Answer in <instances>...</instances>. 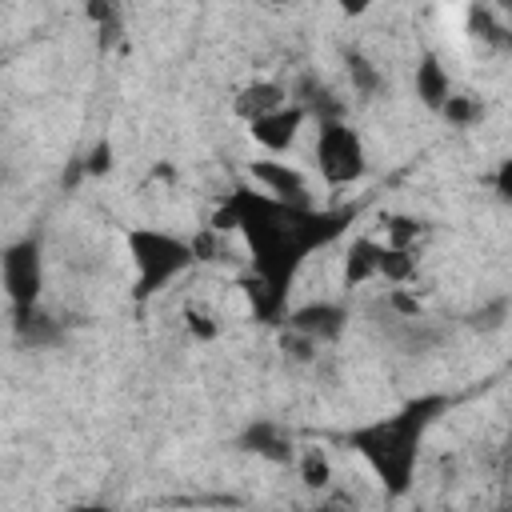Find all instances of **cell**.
I'll use <instances>...</instances> for the list:
<instances>
[{
  "mask_svg": "<svg viewBox=\"0 0 512 512\" xmlns=\"http://www.w3.org/2000/svg\"><path fill=\"white\" fill-rule=\"evenodd\" d=\"M316 168H320V180L332 188H348V184L364 180L368 152H364L360 132L344 116L316 124Z\"/></svg>",
  "mask_w": 512,
  "mask_h": 512,
  "instance_id": "cell-5",
  "label": "cell"
},
{
  "mask_svg": "<svg viewBox=\"0 0 512 512\" xmlns=\"http://www.w3.org/2000/svg\"><path fill=\"white\" fill-rule=\"evenodd\" d=\"M344 68H348L352 88H356L364 100H372V96H380V92H384V72H380L364 52L348 48V52H344Z\"/></svg>",
  "mask_w": 512,
  "mask_h": 512,
  "instance_id": "cell-15",
  "label": "cell"
},
{
  "mask_svg": "<svg viewBox=\"0 0 512 512\" xmlns=\"http://www.w3.org/2000/svg\"><path fill=\"white\" fill-rule=\"evenodd\" d=\"M244 172H248V184H252L256 192H264L268 200H276V204H288V208H308V204H316L308 176H304L296 164L280 160V156L248 160Z\"/></svg>",
  "mask_w": 512,
  "mask_h": 512,
  "instance_id": "cell-6",
  "label": "cell"
},
{
  "mask_svg": "<svg viewBox=\"0 0 512 512\" xmlns=\"http://www.w3.org/2000/svg\"><path fill=\"white\" fill-rule=\"evenodd\" d=\"M188 248H192V260H196V264H208V260L220 256V232L204 228V232H196V236L188 240Z\"/></svg>",
  "mask_w": 512,
  "mask_h": 512,
  "instance_id": "cell-25",
  "label": "cell"
},
{
  "mask_svg": "<svg viewBox=\"0 0 512 512\" xmlns=\"http://www.w3.org/2000/svg\"><path fill=\"white\" fill-rule=\"evenodd\" d=\"M72 512H116L112 504H100V500H88V504H76Z\"/></svg>",
  "mask_w": 512,
  "mask_h": 512,
  "instance_id": "cell-27",
  "label": "cell"
},
{
  "mask_svg": "<svg viewBox=\"0 0 512 512\" xmlns=\"http://www.w3.org/2000/svg\"><path fill=\"white\" fill-rule=\"evenodd\" d=\"M348 320H352V312L340 300H308V304L288 308L280 324H284V332L308 336L312 344H332L348 332Z\"/></svg>",
  "mask_w": 512,
  "mask_h": 512,
  "instance_id": "cell-7",
  "label": "cell"
},
{
  "mask_svg": "<svg viewBox=\"0 0 512 512\" xmlns=\"http://www.w3.org/2000/svg\"><path fill=\"white\" fill-rule=\"evenodd\" d=\"M352 220H356L352 204H340V208H316V204L288 208V204L268 200L252 184H236L228 192V200L212 212L208 228L244 236V248L252 256V276L264 284L272 304L280 312H288V292H292L304 260L316 248H328L336 236H344Z\"/></svg>",
  "mask_w": 512,
  "mask_h": 512,
  "instance_id": "cell-1",
  "label": "cell"
},
{
  "mask_svg": "<svg viewBox=\"0 0 512 512\" xmlns=\"http://www.w3.org/2000/svg\"><path fill=\"white\" fill-rule=\"evenodd\" d=\"M124 248H128V260L136 268V288H132L136 300L156 296L160 288H168L176 276H184L196 264L184 236H172V232L148 228V224L128 228L124 232Z\"/></svg>",
  "mask_w": 512,
  "mask_h": 512,
  "instance_id": "cell-3",
  "label": "cell"
},
{
  "mask_svg": "<svg viewBox=\"0 0 512 512\" xmlns=\"http://www.w3.org/2000/svg\"><path fill=\"white\" fill-rule=\"evenodd\" d=\"M496 196L512 200V160H500V168H496Z\"/></svg>",
  "mask_w": 512,
  "mask_h": 512,
  "instance_id": "cell-26",
  "label": "cell"
},
{
  "mask_svg": "<svg viewBox=\"0 0 512 512\" xmlns=\"http://www.w3.org/2000/svg\"><path fill=\"white\" fill-rule=\"evenodd\" d=\"M288 104V88L280 84V80H248L236 96H232V112L248 124V120H256V116H268V112H276V108H284Z\"/></svg>",
  "mask_w": 512,
  "mask_h": 512,
  "instance_id": "cell-11",
  "label": "cell"
},
{
  "mask_svg": "<svg viewBox=\"0 0 512 512\" xmlns=\"http://www.w3.org/2000/svg\"><path fill=\"white\" fill-rule=\"evenodd\" d=\"M316 348H320V344H312L308 336H296V332H284V336H280V352H284L288 360H296V364L316 360Z\"/></svg>",
  "mask_w": 512,
  "mask_h": 512,
  "instance_id": "cell-24",
  "label": "cell"
},
{
  "mask_svg": "<svg viewBox=\"0 0 512 512\" xmlns=\"http://www.w3.org/2000/svg\"><path fill=\"white\" fill-rule=\"evenodd\" d=\"M440 116L452 124V128H468V124H476L480 116H484V104L480 100H472V96H448L444 100V108H440Z\"/></svg>",
  "mask_w": 512,
  "mask_h": 512,
  "instance_id": "cell-18",
  "label": "cell"
},
{
  "mask_svg": "<svg viewBox=\"0 0 512 512\" xmlns=\"http://www.w3.org/2000/svg\"><path fill=\"white\" fill-rule=\"evenodd\" d=\"M448 408V396H416L404 408H396L384 420H368L356 424L348 432V448L372 468V476L380 480V488L388 496H408L416 484V464H420V444L424 432L432 428V420Z\"/></svg>",
  "mask_w": 512,
  "mask_h": 512,
  "instance_id": "cell-2",
  "label": "cell"
},
{
  "mask_svg": "<svg viewBox=\"0 0 512 512\" xmlns=\"http://www.w3.org/2000/svg\"><path fill=\"white\" fill-rule=\"evenodd\" d=\"M376 252H380V240L376 236H356L344 252V264H340V284L344 288H360L368 280H376Z\"/></svg>",
  "mask_w": 512,
  "mask_h": 512,
  "instance_id": "cell-13",
  "label": "cell"
},
{
  "mask_svg": "<svg viewBox=\"0 0 512 512\" xmlns=\"http://www.w3.org/2000/svg\"><path fill=\"white\" fill-rule=\"evenodd\" d=\"M308 124V112L300 108V104H284V108H276V112H268V116H256V120H248V136H252V144L256 148H264L268 156H284L292 144H296V136H300V128Z\"/></svg>",
  "mask_w": 512,
  "mask_h": 512,
  "instance_id": "cell-8",
  "label": "cell"
},
{
  "mask_svg": "<svg viewBox=\"0 0 512 512\" xmlns=\"http://www.w3.org/2000/svg\"><path fill=\"white\" fill-rule=\"evenodd\" d=\"M504 320H508V296H496L492 304H484V308L472 316V328L496 332V328H504Z\"/></svg>",
  "mask_w": 512,
  "mask_h": 512,
  "instance_id": "cell-23",
  "label": "cell"
},
{
  "mask_svg": "<svg viewBox=\"0 0 512 512\" xmlns=\"http://www.w3.org/2000/svg\"><path fill=\"white\" fill-rule=\"evenodd\" d=\"M468 24L476 28V36H484L488 44H508V36H504V28L500 24H492V8H468Z\"/></svg>",
  "mask_w": 512,
  "mask_h": 512,
  "instance_id": "cell-20",
  "label": "cell"
},
{
  "mask_svg": "<svg viewBox=\"0 0 512 512\" xmlns=\"http://www.w3.org/2000/svg\"><path fill=\"white\" fill-rule=\"evenodd\" d=\"M412 88H416V100H420L428 112H440V108H444V100L452 96V76H448V68L440 64L436 52H420L416 72H412Z\"/></svg>",
  "mask_w": 512,
  "mask_h": 512,
  "instance_id": "cell-10",
  "label": "cell"
},
{
  "mask_svg": "<svg viewBox=\"0 0 512 512\" xmlns=\"http://www.w3.org/2000/svg\"><path fill=\"white\" fill-rule=\"evenodd\" d=\"M0 288L12 304V316H24L40 308L44 292V244L36 232L16 236L12 244L0 248Z\"/></svg>",
  "mask_w": 512,
  "mask_h": 512,
  "instance_id": "cell-4",
  "label": "cell"
},
{
  "mask_svg": "<svg viewBox=\"0 0 512 512\" xmlns=\"http://www.w3.org/2000/svg\"><path fill=\"white\" fill-rule=\"evenodd\" d=\"M236 448L260 456V460H268V464H280V468L296 460L292 432H288L284 424H276V420H248V424L240 428V436H236Z\"/></svg>",
  "mask_w": 512,
  "mask_h": 512,
  "instance_id": "cell-9",
  "label": "cell"
},
{
  "mask_svg": "<svg viewBox=\"0 0 512 512\" xmlns=\"http://www.w3.org/2000/svg\"><path fill=\"white\" fill-rule=\"evenodd\" d=\"M112 164H116L112 144H108V140H96V144L88 148V156H84V176H108Z\"/></svg>",
  "mask_w": 512,
  "mask_h": 512,
  "instance_id": "cell-21",
  "label": "cell"
},
{
  "mask_svg": "<svg viewBox=\"0 0 512 512\" xmlns=\"http://www.w3.org/2000/svg\"><path fill=\"white\" fill-rule=\"evenodd\" d=\"M296 468H300L304 488H312V492H324V488L332 484V460H328V452H324L320 444L304 448V452L296 456Z\"/></svg>",
  "mask_w": 512,
  "mask_h": 512,
  "instance_id": "cell-17",
  "label": "cell"
},
{
  "mask_svg": "<svg viewBox=\"0 0 512 512\" xmlns=\"http://www.w3.org/2000/svg\"><path fill=\"white\" fill-rule=\"evenodd\" d=\"M304 512H336L332 504H320V508H304Z\"/></svg>",
  "mask_w": 512,
  "mask_h": 512,
  "instance_id": "cell-28",
  "label": "cell"
},
{
  "mask_svg": "<svg viewBox=\"0 0 512 512\" xmlns=\"http://www.w3.org/2000/svg\"><path fill=\"white\" fill-rule=\"evenodd\" d=\"M12 336L20 348H32V352H44V348H56L64 344V324L44 312V308H32L24 316H12Z\"/></svg>",
  "mask_w": 512,
  "mask_h": 512,
  "instance_id": "cell-12",
  "label": "cell"
},
{
  "mask_svg": "<svg viewBox=\"0 0 512 512\" xmlns=\"http://www.w3.org/2000/svg\"><path fill=\"white\" fill-rule=\"evenodd\" d=\"M380 224H384V244L388 248H416V240L428 232V224L412 212H388V216H380Z\"/></svg>",
  "mask_w": 512,
  "mask_h": 512,
  "instance_id": "cell-16",
  "label": "cell"
},
{
  "mask_svg": "<svg viewBox=\"0 0 512 512\" xmlns=\"http://www.w3.org/2000/svg\"><path fill=\"white\" fill-rule=\"evenodd\" d=\"M416 272H420L416 248H388V244H380V252H376V276L380 280L404 288L408 280H416Z\"/></svg>",
  "mask_w": 512,
  "mask_h": 512,
  "instance_id": "cell-14",
  "label": "cell"
},
{
  "mask_svg": "<svg viewBox=\"0 0 512 512\" xmlns=\"http://www.w3.org/2000/svg\"><path fill=\"white\" fill-rule=\"evenodd\" d=\"M184 328H188V336L192 340H204V344H212L216 336H220V324L212 320V312H204V308H184Z\"/></svg>",
  "mask_w": 512,
  "mask_h": 512,
  "instance_id": "cell-19",
  "label": "cell"
},
{
  "mask_svg": "<svg viewBox=\"0 0 512 512\" xmlns=\"http://www.w3.org/2000/svg\"><path fill=\"white\" fill-rule=\"evenodd\" d=\"M388 308L396 312V320H408V324H416V320L424 316L420 296H412V292H404V288H392V292H388Z\"/></svg>",
  "mask_w": 512,
  "mask_h": 512,
  "instance_id": "cell-22",
  "label": "cell"
}]
</instances>
